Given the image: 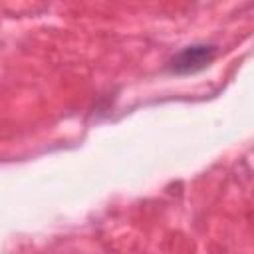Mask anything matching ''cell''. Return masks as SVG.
Listing matches in <instances>:
<instances>
[{
  "label": "cell",
  "mask_w": 254,
  "mask_h": 254,
  "mask_svg": "<svg viewBox=\"0 0 254 254\" xmlns=\"http://www.w3.org/2000/svg\"><path fill=\"white\" fill-rule=\"evenodd\" d=\"M214 58H216V46L192 44V46H187L181 52H177L171 58L169 67H171V71H175L179 75H189V73H196V71L204 69Z\"/></svg>",
  "instance_id": "1"
}]
</instances>
